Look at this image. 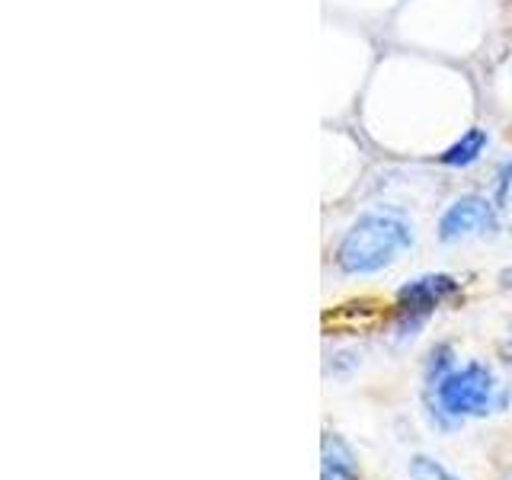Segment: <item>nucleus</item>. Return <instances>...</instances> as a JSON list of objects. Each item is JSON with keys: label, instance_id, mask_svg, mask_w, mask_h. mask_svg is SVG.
I'll use <instances>...</instances> for the list:
<instances>
[{"label": "nucleus", "instance_id": "nucleus-11", "mask_svg": "<svg viewBox=\"0 0 512 480\" xmlns=\"http://www.w3.org/2000/svg\"><path fill=\"white\" fill-rule=\"evenodd\" d=\"M506 480H512V474H509V477H506Z\"/></svg>", "mask_w": 512, "mask_h": 480}, {"label": "nucleus", "instance_id": "nucleus-10", "mask_svg": "<svg viewBox=\"0 0 512 480\" xmlns=\"http://www.w3.org/2000/svg\"><path fill=\"white\" fill-rule=\"evenodd\" d=\"M509 407H512V388H509Z\"/></svg>", "mask_w": 512, "mask_h": 480}, {"label": "nucleus", "instance_id": "nucleus-9", "mask_svg": "<svg viewBox=\"0 0 512 480\" xmlns=\"http://www.w3.org/2000/svg\"><path fill=\"white\" fill-rule=\"evenodd\" d=\"M320 480H343V477H336V474H330V471H324V474H320Z\"/></svg>", "mask_w": 512, "mask_h": 480}, {"label": "nucleus", "instance_id": "nucleus-7", "mask_svg": "<svg viewBox=\"0 0 512 480\" xmlns=\"http://www.w3.org/2000/svg\"><path fill=\"white\" fill-rule=\"evenodd\" d=\"M407 471H410V480H455V474L448 471L442 461L429 455H413Z\"/></svg>", "mask_w": 512, "mask_h": 480}, {"label": "nucleus", "instance_id": "nucleus-3", "mask_svg": "<svg viewBox=\"0 0 512 480\" xmlns=\"http://www.w3.org/2000/svg\"><path fill=\"white\" fill-rule=\"evenodd\" d=\"M500 231V215L487 196H461L439 215V244H461V240H484Z\"/></svg>", "mask_w": 512, "mask_h": 480}, {"label": "nucleus", "instance_id": "nucleus-2", "mask_svg": "<svg viewBox=\"0 0 512 480\" xmlns=\"http://www.w3.org/2000/svg\"><path fill=\"white\" fill-rule=\"evenodd\" d=\"M426 413L439 429H458L468 420H484L509 404V391H503L500 378L484 362H458L455 368L423 388Z\"/></svg>", "mask_w": 512, "mask_h": 480}, {"label": "nucleus", "instance_id": "nucleus-4", "mask_svg": "<svg viewBox=\"0 0 512 480\" xmlns=\"http://www.w3.org/2000/svg\"><path fill=\"white\" fill-rule=\"evenodd\" d=\"M461 282L455 276H445V272H426V276H416L410 282H404L397 288V308L400 314L410 317H423L429 320V314L445 304L448 298L458 295Z\"/></svg>", "mask_w": 512, "mask_h": 480}, {"label": "nucleus", "instance_id": "nucleus-1", "mask_svg": "<svg viewBox=\"0 0 512 480\" xmlns=\"http://www.w3.org/2000/svg\"><path fill=\"white\" fill-rule=\"evenodd\" d=\"M413 240V221L407 215L394 212V208H375L349 224V231L336 244L333 263L343 276L352 279L375 276V272L394 266L413 247Z\"/></svg>", "mask_w": 512, "mask_h": 480}, {"label": "nucleus", "instance_id": "nucleus-8", "mask_svg": "<svg viewBox=\"0 0 512 480\" xmlns=\"http://www.w3.org/2000/svg\"><path fill=\"white\" fill-rule=\"evenodd\" d=\"M500 356H503V362H509V365H512V330L503 336V343H500Z\"/></svg>", "mask_w": 512, "mask_h": 480}, {"label": "nucleus", "instance_id": "nucleus-6", "mask_svg": "<svg viewBox=\"0 0 512 480\" xmlns=\"http://www.w3.org/2000/svg\"><path fill=\"white\" fill-rule=\"evenodd\" d=\"M324 471L343 477V480H359L362 477L359 455L352 452V445L343 436H333V432H327V436H324Z\"/></svg>", "mask_w": 512, "mask_h": 480}, {"label": "nucleus", "instance_id": "nucleus-5", "mask_svg": "<svg viewBox=\"0 0 512 480\" xmlns=\"http://www.w3.org/2000/svg\"><path fill=\"white\" fill-rule=\"evenodd\" d=\"M490 144V135L487 128H468L455 144H448V148L439 154V164L445 167H471L480 160V154L487 151Z\"/></svg>", "mask_w": 512, "mask_h": 480}]
</instances>
